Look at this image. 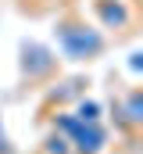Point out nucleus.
Segmentation results:
<instances>
[{"mask_svg": "<svg viewBox=\"0 0 143 154\" xmlns=\"http://www.w3.org/2000/svg\"><path fill=\"white\" fill-rule=\"evenodd\" d=\"M57 47H61V54H65L68 61L90 65V61H97L107 50V36L100 29H93L86 18L65 14V18L57 22Z\"/></svg>", "mask_w": 143, "mask_h": 154, "instance_id": "nucleus-1", "label": "nucleus"}, {"mask_svg": "<svg viewBox=\"0 0 143 154\" xmlns=\"http://www.w3.org/2000/svg\"><path fill=\"white\" fill-rule=\"evenodd\" d=\"M75 115L97 122V118H100V104H97V100H79V104H75Z\"/></svg>", "mask_w": 143, "mask_h": 154, "instance_id": "nucleus-5", "label": "nucleus"}, {"mask_svg": "<svg viewBox=\"0 0 143 154\" xmlns=\"http://www.w3.org/2000/svg\"><path fill=\"white\" fill-rule=\"evenodd\" d=\"M93 18L100 22V29L111 32H122V29H132L136 14H132V0H93Z\"/></svg>", "mask_w": 143, "mask_h": 154, "instance_id": "nucleus-3", "label": "nucleus"}, {"mask_svg": "<svg viewBox=\"0 0 143 154\" xmlns=\"http://www.w3.org/2000/svg\"><path fill=\"white\" fill-rule=\"evenodd\" d=\"M43 154H72V147H68V140H65V136L54 129V133L43 140Z\"/></svg>", "mask_w": 143, "mask_h": 154, "instance_id": "nucleus-4", "label": "nucleus"}, {"mask_svg": "<svg viewBox=\"0 0 143 154\" xmlns=\"http://www.w3.org/2000/svg\"><path fill=\"white\" fill-rule=\"evenodd\" d=\"M0 154H14V143L7 136V125H4V115H0Z\"/></svg>", "mask_w": 143, "mask_h": 154, "instance_id": "nucleus-6", "label": "nucleus"}, {"mask_svg": "<svg viewBox=\"0 0 143 154\" xmlns=\"http://www.w3.org/2000/svg\"><path fill=\"white\" fill-rule=\"evenodd\" d=\"M54 129L68 140L72 154H104V147H107V129L100 125V118L90 122V118H79L75 111H72V115L57 118Z\"/></svg>", "mask_w": 143, "mask_h": 154, "instance_id": "nucleus-2", "label": "nucleus"}]
</instances>
